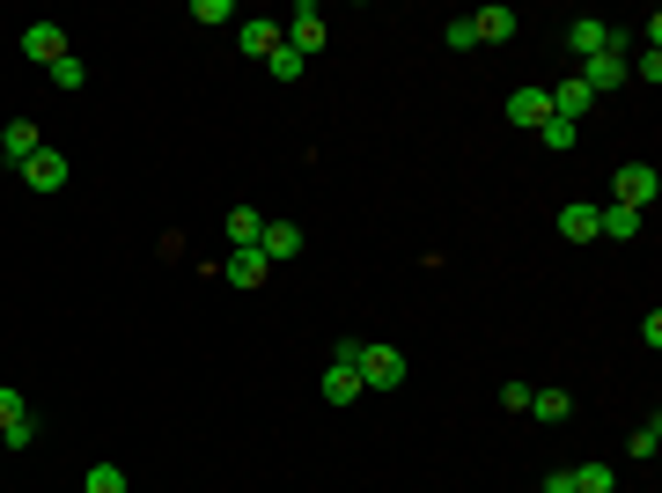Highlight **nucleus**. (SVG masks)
<instances>
[{"mask_svg":"<svg viewBox=\"0 0 662 493\" xmlns=\"http://www.w3.org/2000/svg\"><path fill=\"white\" fill-rule=\"evenodd\" d=\"M545 119H552V97H545L538 81H530V89H515V97H508V125H523V133H538Z\"/></svg>","mask_w":662,"mask_h":493,"instance_id":"obj_5","label":"nucleus"},{"mask_svg":"<svg viewBox=\"0 0 662 493\" xmlns=\"http://www.w3.org/2000/svg\"><path fill=\"white\" fill-rule=\"evenodd\" d=\"M236 45H244L250 59H272V52H280V23H266V15H258V23L236 30Z\"/></svg>","mask_w":662,"mask_h":493,"instance_id":"obj_15","label":"nucleus"},{"mask_svg":"<svg viewBox=\"0 0 662 493\" xmlns=\"http://www.w3.org/2000/svg\"><path fill=\"white\" fill-rule=\"evenodd\" d=\"M530 413H538L545 427H560V419L574 413V397H566V391H530Z\"/></svg>","mask_w":662,"mask_h":493,"instance_id":"obj_20","label":"nucleus"},{"mask_svg":"<svg viewBox=\"0 0 662 493\" xmlns=\"http://www.w3.org/2000/svg\"><path fill=\"white\" fill-rule=\"evenodd\" d=\"M0 442H8V449H30V442H37V413H30L23 427H8V435H0Z\"/></svg>","mask_w":662,"mask_h":493,"instance_id":"obj_30","label":"nucleus"},{"mask_svg":"<svg viewBox=\"0 0 662 493\" xmlns=\"http://www.w3.org/2000/svg\"><path fill=\"white\" fill-rule=\"evenodd\" d=\"M596 236H611V244H633V236H640V214L611 199V206H596Z\"/></svg>","mask_w":662,"mask_h":493,"instance_id":"obj_11","label":"nucleus"},{"mask_svg":"<svg viewBox=\"0 0 662 493\" xmlns=\"http://www.w3.org/2000/svg\"><path fill=\"white\" fill-rule=\"evenodd\" d=\"M626 67H633V37H626V30H611V52H596V59H582V89L588 97H604V89H618V81H626Z\"/></svg>","mask_w":662,"mask_h":493,"instance_id":"obj_1","label":"nucleus"},{"mask_svg":"<svg viewBox=\"0 0 662 493\" xmlns=\"http://www.w3.org/2000/svg\"><path fill=\"white\" fill-rule=\"evenodd\" d=\"M538 493H574V471H545V486Z\"/></svg>","mask_w":662,"mask_h":493,"instance_id":"obj_31","label":"nucleus"},{"mask_svg":"<svg viewBox=\"0 0 662 493\" xmlns=\"http://www.w3.org/2000/svg\"><path fill=\"white\" fill-rule=\"evenodd\" d=\"M354 397H361V376L332 361V369H324V405H354Z\"/></svg>","mask_w":662,"mask_h":493,"instance_id":"obj_18","label":"nucleus"},{"mask_svg":"<svg viewBox=\"0 0 662 493\" xmlns=\"http://www.w3.org/2000/svg\"><path fill=\"white\" fill-rule=\"evenodd\" d=\"M266 67H272V81H302V67H310V59H302V52H294L288 37H280V52H272Z\"/></svg>","mask_w":662,"mask_h":493,"instance_id":"obj_23","label":"nucleus"},{"mask_svg":"<svg viewBox=\"0 0 662 493\" xmlns=\"http://www.w3.org/2000/svg\"><path fill=\"white\" fill-rule=\"evenodd\" d=\"M626 75H633V81H662V52H640V59L626 67Z\"/></svg>","mask_w":662,"mask_h":493,"instance_id":"obj_29","label":"nucleus"},{"mask_svg":"<svg viewBox=\"0 0 662 493\" xmlns=\"http://www.w3.org/2000/svg\"><path fill=\"white\" fill-rule=\"evenodd\" d=\"M441 37H449V45H457V52H471V45H479V30H471V15H457V23L441 30Z\"/></svg>","mask_w":662,"mask_h":493,"instance_id":"obj_28","label":"nucleus"},{"mask_svg":"<svg viewBox=\"0 0 662 493\" xmlns=\"http://www.w3.org/2000/svg\"><path fill=\"white\" fill-rule=\"evenodd\" d=\"M530 141H545V148H574V141H582V125H574V119H545Z\"/></svg>","mask_w":662,"mask_h":493,"instance_id":"obj_21","label":"nucleus"},{"mask_svg":"<svg viewBox=\"0 0 662 493\" xmlns=\"http://www.w3.org/2000/svg\"><path fill=\"white\" fill-rule=\"evenodd\" d=\"M280 37H288L302 59L324 52V37H332V30H324V8H317V0H302V8H294V23H280Z\"/></svg>","mask_w":662,"mask_h":493,"instance_id":"obj_4","label":"nucleus"},{"mask_svg":"<svg viewBox=\"0 0 662 493\" xmlns=\"http://www.w3.org/2000/svg\"><path fill=\"white\" fill-rule=\"evenodd\" d=\"M258 250H266V258H294V250H302V228H294V222H266Z\"/></svg>","mask_w":662,"mask_h":493,"instance_id":"obj_17","label":"nucleus"},{"mask_svg":"<svg viewBox=\"0 0 662 493\" xmlns=\"http://www.w3.org/2000/svg\"><path fill=\"white\" fill-rule=\"evenodd\" d=\"M566 45L582 52V59H596V52H611V23H596V15H582V23L566 30Z\"/></svg>","mask_w":662,"mask_h":493,"instance_id":"obj_13","label":"nucleus"},{"mask_svg":"<svg viewBox=\"0 0 662 493\" xmlns=\"http://www.w3.org/2000/svg\"><path fill=\"white\" fill-rule=\"evenodd\" d=\"M23 177H30V192H59V184H67V155H59V148H37L23 163Z\"/></svg>","mask_w":662,"mask_h":493,"instance_id":"obj_6","label":"nucleus"},{"mask_svg":"<svg viewBox=\"0 0 662 493\" xmlns=\"http://www.w3.org/2000/svg\"><path fill=\"white\" fill-rule=\"evenodd\" d=\"M52 81H59V89H81V81H89V67H81V59H74V52H67V59L52 67Z\"/></svg>","mask_w":662,"mask_h":493,"instance_id":"obj_26","label":"nucleus"},{"mask_svg":"<svg viewBox=\"0 0 662 493\" xmlns=\"http://www.w3.org/2000/svg\"><path fill=\"white\" fill-rule=\"evenodd\" d=\"M81 493H133V486H125V471H119V464H89Z\"/></svg>","mask_w":662,"mask_h":493,"instance_id":"obj_22","label":"nucleus"},{"mask_svg":"<svg viewBox=\"0 0 662 493\" xmlns=\"http://www.w3.org/2000/svg\"><path fill=\"white\" fill-rule=\"evenodd\" d=\"M662 192V177L648 170V163H618V177H611V199L618 206H633V214H648V199Z\"/></svg>","mask_w":662,"mask_h":493,"instance_id":"obj_3","label":"nucleus"},{"mask_svg":"<svg viewBox=\"0 0 662 493\" xmlns=\"http://www.w3.org/2000/svg\"><path fill=\"white\" fill-rule=\"evenodd\" d=\"M574 493H618V471L588 457V464H574Z\"/></svg>","mask_w":662,"mask_h":493,"instance_id":"obj_19","label":"nucleus"},{"mask_svg":"<svg viewBox=\"0 0 662 493\" xmlns=\"http://www.w3.org/2000/svg\"><path fill=\"white\" fill-rule=\"evenodd\" d=\"M560 236L566 244H596V206L588 199H566L560 206Z\"/></svg>","mask_w":662,"mask_h":493,"instance_id":"obj_10","label":"nucleus"},{"mask_svg":"<svg viewBox=\"0 0 662 493\" xmlns=\"http://www.w3.org/2000/svg\"><path fill=\"white\" fill-rule=\"evenodd\" d=\"M258 236H266V214H258V206H236V214H228V244L258 250Z\"/></svg>","mask_w":662,"mask_h":493,"instance_id":"obj_16","label":"nucleus"},{"mask_svg":"<svg viewBox=\"0 0 662 493\" xmlns=\"http://www.w3.org/2000/svg\"><path fill=\"white\" fill-rule=\"evenodd\" d=\"M228 15H236L228 0H192V23H228Z\"/></svg>","mask_w":662,"mask_h":493,"instance_id":"obj_27","label":"nucleus"},{"mask_svg":"<svg viewBox=\"0 0 662 493\" xmlns=\"http://www.w3.org/2000/svg\"><path fill=\"white\" fill-rule=\"evenodd\" d=\"M545 97H552V119H574V125H582V119H588V103H596L582 81H560V89H545Z\"/></svg>","mask_w":662,"mask_h":493,"instance_id":"obj_14","label":"nucleus"},{"mask_svg":"<svg viewBox=\"0 0 662 493\" xmlns=\"http://www.w3.org/2000/svg\"><path fill=\"white\" fill-rule=\"evenodd\" d=\"M23 419H30L23 391H8V383H0V435H8V427H23Z\"/></svg>","mask_w":662,"mask_h":493,"instance_id":"obj_25","label":"nucleus"},{"mask_svg":"<svg viewBox=\"0 0 662 493\" xmlns=\"http://www.w3.org/2000/svg\"><path fill=\"white\" fill-rule=\"evenodd\" d=\"M471 30H479V45H508L515 30H523V15H515V8H479Z\"/></svg>","mask_w":662,"mask_h":493,"instance_id":"obj_8","label":"nucleus"},{"mask_svg":"<svg viewBox=\"0 0 662 493\" xmlns=\"http://www.w3.org/2000/svg\"><path fill=\"white\" fill-rule=\"evenodd\" d=\"M37 148H45V133H37V125H30V119H15V125H8V133H0V155H8V163H30V155H37Z\"/></svg>","mask_w":662,"mask_h":493,"instance_id":"obj_12","label":"nucleus"},{"mask_svg":"<svg viewBox=\"0 0 662 493\" xmlns=\"http://www.w3.org/2000/svg\"><path fill=\"white\" fill-rule=\"evenodd\" d=\"M23 52H30V59H45V67H59V59H67V30H59V23H30L23 30Z\"/></svg>","mask_w":662,"mask_h":493,"instance_id":"obj_7","label":"nucleus"},{"mask_svg":"<svg viewBox=\"0 0 662 493\" xmlns=\"http://www.w3.org/2000/svg\"><path fill=\"white\" fill-rule=\"evenodd\" d=\"M266 272H272L266 250H236V258L221 266V280H236V288H266Z\"/></svg>","mask_w":662,"mask_h":493,"instance_id":"obj_9","label":"nucleus"},{"mask_svg":"<svg viewBox=\"0 0 662 493\" xmlns=\"http://www.w3.org/2000/svg\"><path fill=\"white\" fill-rule=\"evenodd\" d=\"M354 376H361V391H397L405 383V354L397 346H361V361H354Z\"/></svg>","mask_w":662,"mask_h":493,"instance_id":"obj_2","label":"nucleus"},{"mask_svg":"<svg viewBox=\"0 0 662 493\" xmlns=\"http://www.w3.org/2000/svg\"><path fill=\"white\" fill-rule=\"evenodd\" d=\"M626 449H633V457H655V449H662V419L648 413V419L633 427V435H626Z\"/></svg>","mask_w":662,"mask_h":493,"instance_id":"obj_24","label":"nucleus"}]
</instances>
